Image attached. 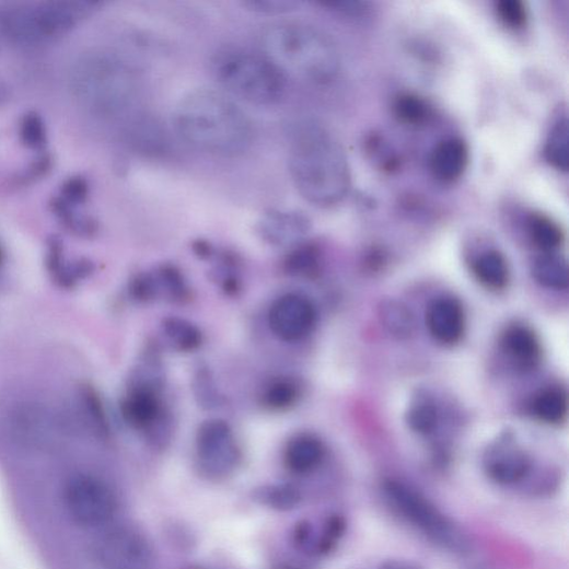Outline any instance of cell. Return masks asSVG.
Wrapping results in <instances>:
<instances>
[{
	"label": "cell",
	"mask_w": 569,
	"mask_h": 569,
	"mask_svg": "<svg viewBox=\"0 0 569 569\" xmlns=\"http://www.w3.org/2000/svg\"><path fill=\"white\" fill-rule=\"evenodd\" d=\"M310 229L309 220L294 210H269L257 225L260 237L270 245L283 246L297 243Z\"/></svg>",
	"instance_id": "4fadbf2b"
},
{
	"label": "cell",
	"mask_w": 569,
	"mask_h": 569,
	"mask_svg": "<svg viewBox=\"0 0 569 569\" xmlns=\"http://www.w3.org/2000/svg\"><path fill=\"white\" fill-rule=\"evenodd\" d=\"M241 456V449L227 420L211 418L199 426L196 458L204 475L213 479L224 478L236 469Z\"/></svg>",
	"instance_id": "ba28073f"
},
{
	"label": "cell",
	"mask_w": 569,
	"mask_h": 569,
	"mask_svg": "<svg viewBox=\"0 0 569 569\" xmlns=\"http://www.w3.org/2000/svg\"><path fill=\"white\" fill-rule=\"evenodd\" d=\"M244 7L260 15L276 16L295 11L298 4L284 0H251Z\"/></svg>",
	"instance_id": "d590c367"
},
{
	"label": "cell",
	"mask_w": 569,
	"mask_h": 569,
	"mask_svg": "<svg viewBox=\"0 0 569 569\" xmlns=\"http://www.w3.org/2000/svg\"><path fill=\"white\" fill-rule=\"evenodd\" d=\"M211 73L232 96L258 106L276 104L287 90V77L264 53L222 49L211 59Z\"/></svg>",
	"instance_id": "8992f818"
},
{
	"label": "cell",
	"mask_w": 569,
	"mask_h": 569,
	"mask_svg": "<svg viewBox=\"0 0 569 569\" xmlns=\"http://www.w3.org/2000/svg\"><path fill=\"white\" fill-rule=\"evenodd\" d=\"M3 258H4V254H3L2 247H0V264H2Z\"/></svg>",
	"instance_id": "ab89813d"
},
{
	"label": "cell",
	"mask_w": 569,
	"mask_h": 569,
	"mask_svg": "<svg viewBox=\"0 0 569 569\" xmlns=\"http://www.w3.org/2000/svg\"><path fill=\"white\" fill-rule=\"evenodd\" d=\"M8 97V89L5 84L0 81V103H2Z\"/></svg>",
	"instance_id": "f35d334b"
},
{
	"label": "cell",
	"mask_w": 569,
	"mask_h": 569,
	"mask_svg": "<svg viewBox=\"0 0 569 569\" xmlns=\"http://www.w3.org/2000/svg\"><path fill=\"white\" fill-rule=\"evenodd\" d=\"M160 298L174 304L190 300V289L182 270L173 264H163L154 270Z\"/></svg>",
	"instance_id": "44dd1931"
},
{
	"label": "cell",
	"mask_w": 569,
	"mask_h": 569,
	"mask_svg": "<svg viewBox=\"0 0 569 569\" xmlns=\"http://www.w3.org/2000/svg\"><path fill=\"white\" fill-rule=\"evenodd\" d=\"M63 501L70 516L89 527L109 522L117 509L116 497L109 486L89 475L77 476L67 483Z\"/></svg>",
	"instance_id": "9c48e42d"
},
{
	"label": "cell",
	"mask_w": 569,
	"mask_h": 569,
	"mask_svg": "<svg viewBox=\"0 0 569 569\" xmlns=\"http://www.w3.org/2000/svg\"><path fill=\"white\" fill-rule=\"evenodd\" d=\"M545 158L557 171L567 172L569 166V139L567 119L559 118L551 127L545 144Z\"/></svg>",
	"instance_id": "cb8c5ba5"
},
{
	"label": "cell",
	"mask_w": 569,
	"mask_h": 569,
	"mask_svg": "<svg viewBox=\"0 0 569 569\" xmlns=\"http://www.w3.org/2000/svg\"><path fill=\"white\" fill-rule=\"evenodd\" d=\"M130 146L147 155H160L169 151L170 139L165 128L155 118L140 115L132 118L127 128Z\"/></svg>",
	"instance_id": "2e32d148"
},
{
	"label": "cell",
	"mask_w": 569,
	"mask_h": 569,
	"mask_svg": "<svg viewBox=\"0 0 569 569\" xmlns=\"http://www.w3.org/2000/svg\"><path fill=\"white\" fill-rule=\"evenodd\" d=\"M469 160L468 149L460 138H448L434 149L430 167L441 183H454L462 177Z\"/></svg>",
	"instance_id": "9a60e30c"
},
{
	"label": "cell",
	"mask_w": 569,
	"mask_h": 569,
	"mask_svg": "<svg viewBox=\"0 0 569 569\" xmlns=\"http://www.w3.org/2000/svg\"><path fill=\"white\" fill-rule=\"evenodd\" d=\"M503 346L511 358L523 368H531L539 360V340L527 326L509 327L503 336Z\"/></svg>",
	"instance_id": "ac0fdd59"
},
{
	"label": "cell",
	"mask_w": 569,
	"mask_h": 569,
	"mask_svg": "<svg viewBox=\"0 0 569 569\" xmlns=\"http://www.w3.org/2000/svg\"><path fill=\"white\" fill-rule=\"evenodd\" d=\"M19 133L23 144L31 150H42L48 141L47 126L43 117L35 113H27L20 121Z\"/></svg>",
	"instance_id": "f546056e"
},
{
	"label": "cell",
	"mask_w": 569,
	"mask_h": 569,
	"mask_svg": "<svg viewBox=\"0 0 569 569\" xmlns=\"http://www.w3.org/2000/svg\"><path fill=\"white\" fill-rule=\"evenodd\" d=\"M98 5L88 0L14 5L0 12V28L16 45L42 46L77 30Z\"/></svg>",
	"instance_id": "5b68a950"
},
{
	"label": "cell",
	"mask_w": 569,
	"mask_h": 569,
	"mask_svg": "<svg viewBox=\"0 0 569 569\" xmlns=\"http://www.w3.org/2000/svg\"><path fill=\"white\" fill-rule=\"evenodd\" d=\"M397 117L410 125H420L430 116V108L417 96L403 95L395 103Z\"/></svg>",
	"instance_id": "1f68e13d"
},
{
	"label": "cell",
	"mask_w": 569,
	"mask_h": 569,
	"mask_svg": "<svg viewBox=\"0 0 569 569\" xmlns=\"http://www.w3.org/2000/svg\"><path fill=\"white\" fill-rule=\"evenodd\" d=\"M529 230L534 244L543 251L551 252L558 248L562 242L560 228L546 217H533L530 220Z\"/></svg>",
	"instance_id": "f1b7e54d"
},
{
	"label": "cell",
	"mask_w": 569,
	"mask_h": 569,
	"mask_svg": "<svg viewBox=\"0 0 569 569\" xmlns=\"http://www.w3.org/2000/svg\"><path fill=\"white\" fill-rule=\"evenodd\" d=\"M484 469L491 481L502 486H514L530 476L532 460L518 444L504 440L487 451Z\"/></svg>",
	"instance_id": "8fae6325"
},
{
	"label": "cell",
	"mask_w": 569,
	"mask_h": 569,
	"mask_svg": "<svg viewBox=\"0 0 569 569\" xmlns=\"http://www.w3.org/2000/svg\"><path fill=\"white\" fill-rule=\"evenodd\" d=\"M427 327L440 342H457L465 328V316L461 303L450 297H442L432 302L426 314Z\"/></svg>",
	"instance_id": "5bb4252c"
},
{
	"label": "cell",
	"mask_w": 569,
	"mask_h": 569,
	"mask_svg": "<svg viewBox=\"0 0 569 569\" xmlns=\"http://www.w3.org/2000/svg\"><path fill=\"white\" fill-rule=\"evenodd\" d=\"M161 329L172 348L181 352L194 351L204 341L202 333L195 324L177 316L164 318Z\"/></svg>",
	"instance_id": "ffe728a7"
},
{
	"label": "cell",
	"mask_w": 569,
	"mask_h": 569,
	"mask_svg": "<svg viewBox=\"0 0 569 569\" xmlns=\"http://www.w3.org/2000/svg\"><path fill=\"white\" fill-rule=\"evenodd\" d=\"M103 560L113 569H148L153 551L144 536L121 530L112 533L101 546Z\"/></svg>",
	"instance_id": "7c38bea8"
},
{
	"label": "cell",
	"mask_w": 569,
	"mask_h": 569,
	"mask_svg": "<svg viewBox=\"0 0 569 569\" xmlns=\"http://www.w3.org/2000/svg\"><path fill=\"white\" fill-rule=\"evenodd\" d=\"M438 413L433 405L422 403L414 406L408 414L410 429L416 433L427 436L434 431Z\"/></svg>",
	"instance_id": "836d02e7"
},
{
	"label": "cell",
	"mask_w": 569,
	"mask_h": 569,
	"mask_svg": "<svg viewBox=\"0 0 569 569\" xmlns=\"http://www.w3.org/2000/svg\"><path fill=\"white\" fill-rule=\"evenodd\" d=\"M262 502L272 509L290 510L300 502V493L291 486H275L264 490Z\"/></svg>",
	"instance_id": "d6a6232c"
},
{
	"label": "cell",
	"mask_w": 569,
	"mask_h": 569,
	"mask_svg": "<svg viewBox=\"0 0 569 569\" xmlns=\"http://www.w3.org/2000/svg\"><path fill=\"white\" fill-rule=\"evenodd\" d=\"M376 569H421L419 565L414 561L404 559H391L380 564Z\"/></svg>",
	"instance_id": "8d00e7d4"
},
{
	"label": "cell",
	"mask_w": 569,
	"mask_h": 569,
	"mask_svg": "<svg viewBox=\"0 0 569 569\" xmlns=\"http://www.w3.org/2000/svg\"><path fill=\"white\" fill-rule=\"evenodd\" d=\"M533 275L543 287L562 291L568 288V268L566 262L554 254L537 258L533 266Z\"/></svg>",
	"instance_id": "603a6c76"
},
{
	"label": "cell",
	"mask_w": 569,
	"mask_h": 569,
	"mask_svg": "<svg viewBox=\"0 0 569 569\" xmlns=\"http://www.w3.org/2000/svg\"><path fill=\"white\" fill-rule=\"evenodd\" d=\"M380 316L384 326L395 336L407 337L414 332V317L402 303L385 302L381 307Z\"/></svg>",
	"instance_id": "4316f807"
},
{
	"label": "cell",
	"mask_w": 569,
	"mask_h": 569,
	"mask_svg": "<svg viewBox=\"0 0 569 569\" xmlns=\"http://www.w3.org/2000/svg\"><path fill=\"white\" fill-rule=\"evenodd\" d=\"M289 167L298 191L314 206H337L349 193L346 153L335 133L317 120L305 119L292 127Z\"/></svg>",
	"instance_id": "6da1fadb"
},
{
	"label": "cell",
	"mask_w": 569,
	"mask_h": 569,
	"mask_svg": "<svg viewBox=\"0 0 569 569\" xmlns=\"http://www.w3.org/2000/svg\"><path fill=\"white\" fill-rule=\"evenodd\" d=\"M496 12L498 19L511 30L523 28L527 21V12L522 2L519 0H502L497 3Z\"/></svg>",
	"instance_id": "e575fe53"
},
{
	"label": "cell",
	"mask_w": 569,
	"mask_h": 569,
	"mask_svg": "<svg viewBox=\"0 0 569 569\" xmlns=\"http://www.w3.org/2000/svg\"><path fill=\"white\" fill-rule=\"evenodd\" d=\"M317 312L313 302L301 294L289 293L270 306L268 324L279 339L295 342L306 338L315 328Z\"/></svg>",
	"instance_id": "30bf717a"
},
{
	"label": "cell",
	"mask_w": 569,
	"mask_h": 569,
	"mask_svg": "<svg viewBox=\"0 0 569 569\" xmlns=\"http://www.w3.org/2000/svg\"><path fill=\"white\" fill-rule=\"evenodd\" d=\"M263 50L284 77L312 85H330L340 74L341 58L334 40L306 23L271 25L263 34Z\"/></svg>",
	"instance_id": "3957f363"
},
{
	"label": "cell",
	"mask_w": 569,
	"mask_h": 569,
	"mask_svg": "<svg viewBox=\"0 0 569 569\" xmlns=\"http://www.w3.org/2000/svg\"><path fill=\"white\" fill-rule=\"evenodd\" d=\"M129 295L142 304L159 301L161 298L154 271H142L133 276L129 282Z\"/></svg>",
	"instance_id": "4dcf8cb0"
},
{
	"label": "cell",
	"mask_w": 569,
	"mask_h": 569,
	"mask_svg": "<svg viewBox=\"0 0 569 569\" xmlns=\"http://www.w3.org/2000/svg\"><path fill=\"white\" fill-rule=\"evenodd\" d=\"M325 446L313 434H299L290 440L284 449L283 462L295 474H309L323 463Z\"/></svg>",
	"instance_id": "e0dca14e"
},
{
	"label": "cell",
	"mask_w": 569,
	"mask_h": 569,
	"mask_svg": "<svg viewBox=\"0 0 569 569\" xmlns=\"http://www.w3.org/2000/svg\"><path fill=\"white\" fill-rule=\"evenodd\" d=\"M320 266V252L311 244L293 248L282 262L283 272L290 277L307 278L315 275Z\"/></svg>",
	"instance_id": "d4e9b609"
},
{
	"label": "cell",
	"mask_w": 569,
	"mask_h": 569,
	"mask_svg": "<svg viewBox=\"0 0 569 569\" xmlns=\"http://www.w3.org/2000/svg\"><path fill=\"white\" fill-rule=\"evenodd\" d=\"M473 569H492V568H488V567H477V568H473Z\"/></svg>",
	"instance_id": "60d3db41"
},
{
	"label": "cell",
	"mask_w": 569,
	"mask_h": 569,
	"mask_svg": "<svg viewBox=\"0 0 569 569\" xmlns=\"http://www.w3.org/2000/svg\"><path fill=\"white\" fill-rule=\"evenodd\" d=\"M174 127L190 148L220 158L244 154L254 135L247 114L231 96L212 89L184 96L174 112Z\"/></svg>",
	"instance_id": "7a4b0ae2"
},
{
	"label": "cell",
	"mask_w": 569,
	"mask_h": 569,
	"mask_svg": "<svg viewBox=\"0 0 569 569\" xmlns=\"http://www.w3.org/2000/svg\"><path fill=\"white\" fill-rule=\"evenodd\" d=\"M535 416L547 423H559L567 413V398L562 391L557 388L545 390L539 393L533 403Z\"/></svg>",
	"instance_id": "484cf974"
},
{
	"label": "cell",
	"mask_w": 569,
	"mask_h": 569,
	"mask_svg": "<svg viewBox=\"0 0 569 569\" xmlns=\"http://www.w3.org/2000/svg\"><path fill=\"white\" fill-rule=\"evenodd\" d=\"M382 489L393 510L425 537L451 553H469L467 535L419 489L396 478L385 479Z\"/></svg>",
	"instance_id": "52a82bcc"
},
{
	"label": "cell",
	"mask_w": 569,
	"mask_h": 569,
	"mask_svg": "<svg viewBox=\"0 0 569 569\" xmlns=\"http://www.w3.org/2000/svg\"><path fill=\"white\" fill-rule=\"evenodd\" d=\"M301 397V386L294 379L272 380L263 391L262 404L269 410L283 411L294 407Z\"/></svg>",
	"instance_id": "7402d4cb"
},
{
	"label": "cell",
	"mask_w": 569,
	"mask_h": 569,
	"mask_svg": "<svg viewBox=\"0 0 569 569\" xmlns=\"http://www.w3.org/2000/svg\"><path fill=\"white\" fill-rule=\"evenodd\" d=\"M473 270L477 280L489 290H503L509 282V266L500 252L487 251L479 255L474 262Z\"/></svg>",
	"instance_id": "d6986e66"
},
{
	"label": "cell",
	"mask_w": 569,
	"mask_h": 569,
	"mask_svg": "<svg viewBox=\"0 0 569 569\" xmlns=\"http://www.w3.org/2000/svg\"><path fill=\"white\" fill-rule=\"evenodd\" d=\"M69 83L79 103L103 117L127 112L138 91L132 67L118 55L106 50L82 54L71 65Z\"/></svg>",
	"instance_id": "277c9868"
},
{
	"label": "cell",
	"mask_w": 569,
	"mask_h": 569,
	"mask_svg": "<svg viewBox=\"0 0 569 569\" xmlns=\"http://www.w3.org/2000/svg\"><path fill=\"white\" fill-rule=\"evenodd\" d=\"M193 247L196 255L202 259L210 258L216 254V249L205 241H197Z\"/></svg>",
	"instance_id": "74e56055"
},
{
	"label": "cell",
	"mask_w": 569,
	"mask_h": 569,
	"mask_svg": "<svg viewBox=\"0 0 569 569\" xmlns=\"http://www.w3.org/2000/svg\"><path fill=\"white\" fill-rule=\"evenodd\" d=\"M193 390L197 403L204 409L217 408L222 403V396L213 381L210 370L201 364L196 369Z\"/></svg>",
	"instance_id": "83f0119b"
}]
</instances>
